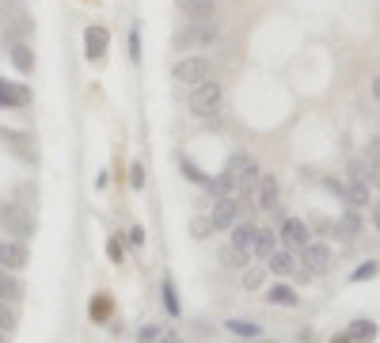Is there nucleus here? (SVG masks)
<instances>
[{
	"instance_id": "1",
	"label": "nucleus",
	"mask_w": 380,
	"mask_h": 343,
	"mask_svg": "<svg viewBox=\"0 0 380 343\" xmlns=\"http://www.w3.org/2000/svg\"><path fill=\"white\" fill-rule=\"evenodd\" d=\"M221 39V24L217 19H186L183 31H175L171 46L175 50H206Z\"/></svg>"
},
{
	"instance_id": "2",
	"label": "nucleus",
	"mask_w": 380,
	"mask_h": 343,
	"mask_svg": "<svg viewBox=\"0 0 380 343\" xmlns=\"http://www.w3.org/2000/svg\"><path fill=\"white\" fill-rule=\"evenodd\" d=\"M0 233H12V240L35 237V217L19 203H0Z\"/></svg>"
},
{
	"instance_id": "3",
	"label": "nucleus",
	"mask_w": 380,
	"mask_h": 343,
	"mask_svg": "<svg viewBox=\"0 0 380 343\" xmlns=\"http://www.w3.org/2000/svg\"><path fill=\"white\" fill-rule=\"evenodd\" d=\"M221 99H225L221 81H202L198 88H190V115H194V118H209L221 107Z\"/></svg>"
},
{
	"instance_id": "4",
	"label": "nucleus",
	"mask_w": 380,
	"mask_h": 343,
	"mask_svg": "<svg viewBox=\"0 0 380 343\" xmlns=\"http://www.w3.org/2000/svg\"><path fill=\"white\" fill-rule=\"evenodd\" d=\"M240 221V198L228 195V198H213V210H209V225H213V233H225Z\"/></svg>"
},
{
	"instance_id": "5",
	"label": "nucleus",
	"mask_w": 380,
	"mask_h": 343,
	"mask_svg": "<svg viewBox=\"0 0 380 343\" xmlns=\"http://www.w3.org/2000/svg\"><path fill=\"white\" fill-rule=\"evenodd\" d=\"M171 76L179 84H186V88H198L202 81H209V61L206 58H183L171 69Z\"/></svg>"
},
{
	"instance_id": "6",
	"label": "nucleus",
	"mask_w": 380,
	"mask_h": 343,
	"mask_svg": "<svg viewBox=\"0 0 380 343\" xmlns=\"http://www.w3.org/2000/svg\"><path fill=\"white\" fill-rule=\"evenodd\" d=\"M31 31H35V19H31L27 12H8L4 24H0V35H4L8 46H16V42H23Z\"/></svg>"
},
{
	"instance_id": "7",
	"label": "nucleus",
	"mask_w": 380,
	"mask_h": 343,
	"mask_svg": "<svg viewBox=\"0 0 380 343\" xmlns=\"http://www.w3.org/2000/svg\"><path fill=\"white\" fill-rule=\"evenodd\" d=\"M300 267H305L308 275H327V267H331V248L327 245H308L300 248Z\"/></svg>"
},
{
	"instance_id": "8",
	"label": "nucleus",
	"mask_w": 380,
	"mask_h": 343,
	"mask_svg": "<svg viewBox=\"0 0 380 343\" xmlns=\"http://www.w3.org/2000/svg\"><path fill=\"white\" fill-rule=\"evenodd\" d=\"M31 263V252L23 240H0V267H8V271H23Z\"/></svg>"
},
{
	"instance_id": "9",
	"label": "nucleus",
	"mask_w": 380,
	"mask_h": 343,
	"mask_svg": "<svg viewBox=\"0 0 380 343\" xmlns=\"http://www.w3.org/2000/svg\"><path fill=\"white\" fill-rule=\"evenodd\" d=\"M278 237H282L289 248H297V252H300V248L308 245V221H300V217H285V221H282V229H278Z\"/></svg>"
},
{
	"instance_id": "10",
	"label": "nucleus",
	"mask_w": 380,
	"mask_h": 343,
	"mask_svg": "<svg viewBox=\"0 0 380 343\" xmlns=\"http://www.w3.org/2000/svg\"><path fill=\"white\" fill-rule=\"evenodd\" d=\"M27 103H31V88L12 84V81H4V76H0V111H8V107H27Z\"/></svg>"
},
{
	"instance_id": "11",
	"label": "nucleus",
	"mask_w": 380,
	"mask_h": 343,
	"mask_svg": "<svg viewBox=\"0 0 380 343\" xmlns=\"http://www.w3.org/2000/svg\"><path fill=\"white\" fill-rule=\"evenodd\" d=\"M255 237H259V225H251V221H236V225H232V248H236L240 256H251Z\"/></svg>"
},
{
	"instance_id": "12",
	"label": "nucleus",
	"mask_w": 380,
	"mask_h": 343,
	"mask_svg": "<svg viewBox=\"0 0 380 343\" xmlns=\"http://www.w3.org/2000/svg\"><path fill=\"white\" fill-rule=\"evenodd\" d=\"M251 203L259 206V210H274V206H278V180H274V175H259Z\"/></svg>"
},
{
	"instance_id": "13",
	"label": "nucleus",
	"mask_w": 380,
	"mask_h": 343,
	"mask_svg": "<svg viewBox=\"0 0 380 343\" xmlns=\"http://www.w3.org/2000/svg\"><path fill=\"white\" fill-rule=\"evenodd\" d=\"M107 46H110V35H107V27H88L84 31V53L88 58H103L107 53Z\"/></svg>"
},
{
	"instance_id": "14",
	"label": "nucleus",
	"mask_w": 380,
	"mask_h": 343,
	"mask_svg": "<svg viewBox=\"0 0 380 343\" xmlns=\"http://www.w3.org/2000/svg\"><path fill=\"white\" fill-rule=\"evenodd\" d=\"M0 141H8V149L19 153L23 160H35V149H31V138H27V134H19V130L0 126Z\"/></svg>"
},
{
	"instance_id": "15",
	"label": "nucleus",
	"mask_w": 380,
	"mask_h": 343,
	"mask_svg": "<svg viewBox=\"0 0 380 343\" xmlns=\"http://www.w3.org/2000/svg\"><path fill=\"white\" fill-rule=\"evenodd\" d=\"M206 191L213 195V198H228V195H236V172L225 168L221 175H213V180L206 183Z\"/></svg>"
},
{
	"instance_id": "16",
	"label": "nucleus",
	"mask_w": 380,
	"mask_h": 343,
	"mask_svg": "<svg viewBox=\"0 0 380 343\" xmlns=\"http://www.w3.org/2000/svg\"><path fill=\"white\" fill-rule=\"evenodd\" d=\"M297 267H300V260L285 248H278L274 256L266 260V271H274V275H297Z\"/></svg>"
},
{
	"instance_id": "17",
	"label": "nucleus",
	"mask_w": 380,
	"mask_h": 343,
	"mask_svg": "<svg viewBox=\"0 0 380 343\" xmlns=\"http://www.w3.org/2000/svg\"><path fill=\"white\" fill-rule=\"evenodd\" d=\"M346 206H350V210L373 206V195H369V180H350V187H346Z\"/></svg>"
},
{
	"instance_id": "18",
	"label": "nucleus",
	"mask_w": 380,
	"mask_h": 343,
	"mask_svg": "<svg viewBox=\"0 0 380 343\" xmlns=\"http://www.w3.org/2000/svg\"><path fill=\"white\" fill-rule=\"evenodd\" d=\"M179 8L190 16V19H217V4L213 0H175Z\"/></svg>"
},
{
	"instance_id": "19",
	"label": "nucleus",
	"mask_w": 380,
	"mask_h": 343,
	"mask_svg": "<svg viewBox=\"0 0 380 343\" xmlns=\"http://www.w3.org/2000/svg\"><path fill=\"white\" fill-rule=\"evenodd\" d=\"M334 233H339V240H354L361 233V214H357V210H346V214L334 221Z\"/></svg>"
},
{
	"instance_id": "20",
	"label": "nucleus",
	"mask_w": 380,
	"mask_h": 343,
	"mask_svg": "<svg viewBox=\"0 0 380 343\" xmlns=\"http://www.w3.org/2000/svg\"><path fill=\"white\" fill-rule=\"evenodd\" d=\"M19 297H23V282L8 267H0V302H19Z\"/></svg>"
},
{
	"instance_id": "21",
	"label": "nucleus",
	"mask_w": 380,
	"mask_h": 343,
	"mask_svg": "<svg viewBox=\"0 0 380 343\" xmlns=\"http://www.w3.org/2000/svg\"><path fill=\"white\" fill-rule=\"evenodd\" d=\"M266 302H270V305H285V309H293V305L300 302V297H297V290H293L289 282H274L270 290H266Z\"/></svg>"
},
{
	"instance_id": "22",
	"label": "nucleus",
	"mask_w": 380,
	"mask_h": 343,
	"mask_svg": "<svg viewBox=\"0 0 380 343\" xmlns=\"http://www.w3.org/2000/svg\"><path fill=\"white\" fill-rule=\"evenodd\" d=\"M346 336H350L354 343H373V339H376V324H373L369 317H357V320H350Z\"/></svg>"
},
{
	"instance_id": "23",
	"label": "nucleus",
	"mask_w": 380,
	"mask_h": 343,
	"mask_svg": "<svg viewBox=\"0 0 380 343\" xmlns=\"http://www.w3.org/2000/svg\"><path fill=\"white\" fill-rule=\"evenodd\" d=\"M110 313H115V302H110V294H95L92 305H88V317H92L95 324H107Z\"/></svg>"
},
{
	"instance_id": "24",
	"label": "nucleus",
	"mask_w": 380,
	"mask_h": 343,
	"mask_svg": "<svg viewBox=\"0 0 380 343\" xmlns=\"http://www.w3.org/2000/svg\"><path fill=\"white\" fill-rule=\"evenodd\" d=\"M225 328L232 332V336H243V339H259V336H263V324H255V320H243V317L225 320Z\"/></svg>"
},
{
	"instance_id": "25",
	"label": "nucleus",
	"mask_w": 380,
	"mask_h": 343,
	"mask_svg": "<svg viewBox=\"0 0 380 343\" xmlns=\"http://www.w3.org/2000/svg\"><path fill=\"white\" fill-rule=\"evenodd\" d=\"M8 53H12V65H16L19 73H35V50H31L27 42H16Z\"/></svg>"
},
{
	"instance_id": "26",
	"label": "nucleus",
	"mask_w": 380,
	"mask_h": 343,
	"mask_svg": "<svg viewBox=\"0 0 380 343\" xmlns=\"http://www.w3.org/2000/svg\"><path fill=\"white\" fill-rule=\"evenodd\" d=\"M365 168H369V183L380 187V141L365 145Z\"/></svg>"
},
{
	"instance_id": "27",
	"label": "nucleus",
	"mask_w": 380,
	"mask_h": 343,
	"mask_svg": "<svg viewBox=\"0 0 380 343\" xmlns=\"http://www.w3.org/2000/svg\"><path fill=\"white\" fill-rule=\"evenodd\" d=\"M251 252H259L263 260H270L274 252H278V237L270 233V229H259V237H255V248Z\"/></svg>"
},
{
	"instance_id": "28",
	"label": "nucleus",
	"mask_w": 380,
	"mask_h": 343,
	"mask_svg": "<svg viewBox=\"0 0 380 343\" xmlns=\"http://www.w3.org/2000/svg\"><path fill=\"white\" fill-rule=\"evenodd\" d=\"M179 168H183V175H186L190 183H198V187H206V183H209V175H206L202 168H198L194 160H186V157H183V160H179Z\"/></svg>"
},
{
	"instance_id": "29",
	"label": "nucleus",
	"mask_w": 380,
	"mask_h": 343,
	"mask_svg": "<svg viewBox=\"0 0 380 343\" xmlns=\"http://www.w3.org/2000/svg\"><path fill=\"white\" fill-rule=\"evenodd\" d=\"M376 275H380V263H376V260H365L361 267H354L350 282H369V279H376Z\"/></svg>"
},
{
	"instance_id": "30",
	"label": "nucleus",
	"mask_w": 380,
	"mask_h": 343,
	"mask_svg": "<svg viewBox=\"0 0 380 343\" xmlns=\"http://www.w3.org/2000/svg\"><path fill=\"white\" fill-rule=\"evenodd\" d=\"M107 256H110V263H126V245H122V237H110L107 240Z\"/></svg>"
},
{
	"instance_id": "31",
	"label": "nucleus",
	"mask_w": 380,
	"mask_h": 343,
	"mask_svg": "<svg viewBox=\"0 0 380 343\" xmlns=\"http://www.w3.org/2000/svg\"><path fill=\"white\" fill-rule=\"evenodd\" d=\"M160 290H164V305H167V313L179 317V297H175V286H171V279H164Z\"/></svg>"
},
{
	"instance_id": "32",
	"label": "nucleus",
	"mask_w": 380,
	"mask_h": 343,
	"mask_svg": "<svg viewBox=\"0 0 380 343\" xmlns=\"http://www.w3.org/2000/svg\"><path fill=\"white\" fill-rule=\"evenodd\" d=\"M263 279H266V267H251L248 275H243V286H248V290H259Z\"/></svg>"
},
{
	"instance_id": "33",
	"label": "nucleus",
	"mask_w": 380,
	"mask_h": 343,
	"mask_svg": "<svg viewBox=\"0 0 380 343\" xmlns=\"http://www.w3.org/2000/svg\"><path fill=\"white\" fill-rule=\"evenodd\" d=\"M190 233H194L198 240H206L209 233H213V225H209V217H194V221H190Z\"/></svg>"
},
{
	"instance_id": "34",
	"label": "nucleus",
	"mask_w": 380,
	"mask_h": 343,
	"mask_svg": "<svg viewBox=\"0 0 380 343\" xmlns=\"http://www.w3.org/2000/svg\"><path fill=\"white\" fill-rule=\"evenodd\" d=\"M221 263H225V267H243V263H248V256H240L236 248H225V252H221Z\"/></svg>"
},
{
	"instance_id": "35",
	"label": "nucleus",
	"mask_w": 380,
	"mask_h": 343,
	"mask_svg": "<svg viewBox=\"0 0 380 343\" xmlns=\"http://www.w3.org/2000/svg\"><path fill=\"white\" fill-rule=\"evenodd\" d=\"M16 328V313L8 309V302H0V332H12Z\"/></svg>"
},
{
	"instance_id": "36",
	"label": "nucleus",
	"mask_w": 380,
	"mask_h": 343,
	"mask_svg": "<svg viewBox=\"0 0 380 343\" xmlns=\"http://www.w3.org/2000/svg\"><path fill=\"white\" fill-rule=\"evenodd\" d=\"M130 187H133V191H141V187H144V168H141V164H130Z\"/></svg>"
},
{
	"instance_id": "37",
	"label": "nucleus",
	"mask_w": 380,
	"mask_h": 343,
	"mask_svg": "<svg viewBox=\"0 0 380 343\" xmlns=\"http://www.w3.org/2000/svg\"><path fill=\"white\" fill-rule=\"evenodd\" d=\"M137 339H141V343H156V339H160V324H144V328L137 332Z\"/></svg>"
},
{
	"instance_id": "38",
	"label": "nucleus",
	"mask_w": 380,
	"mask_h": 343,
	"mask_svg": "<svg viewBox=\"0 0 380 343\" xmlns=\"http://www.w3.org/2000/svg\"><path fill=\"white\" fill-rule=\"evenodd\" d=\"M130 58H133V61L141 58V35H137V27L130 31Z\"/></svg>"
},
{
	"instance_id": "39",
	"label": "nucleus",
	"mask_w": 380,
	"mask_h": 343,
	"mask_svg": "<svg viewBox=\"0 0 380 343\" xmlns=\"http://www.w3.org/2000/svg\"><path fill=\"white\" fill-rule=\"evenodd\" d=\"M323 187H327V191H331L334 198H342V203H346V187H342L339 180H323Z\"/></svg>"
},
{
	"instance_id": "40",
	"label": "nucleus",
	"mask_w": 380,
	"mask_h": 343,
	"mask_svg": "<svg viewBox=\"0 0 380 343\" xmlns=\"http://www.w3.org/2000/svg\"><path fill=\"white\" fill-rule=\"evenodd\" d=\"M130 245H133V248H141V245H144V229H141V225H133V229H130Z\"/></svg>"
},
{
	"instance_id": "41",
	"label": "nucleus",
	"mask_w": 380,
	"mask_h": 343,
	"mask_svg": "<svg viewBox=\"0 0 380 343\" xmlns=\"http://www.w3.org/2000/svg\"><path fill=\"white\" fill-rule=\"evenodd\" d=\"M19 4H23V0H0V16H8V12H19Z\"/></svg>"
},
{
	"instance_id": "42",
	"label": "nucleus",
	"mask_w": 380,
	"mask_h": 343,
	"mask_svg": "<svg viewBox=\"0 0 380 343\" xmlns=\"http://www.w3.org/2000/svg\"><path fill=\"white\" fill-rule=\"evenodd\" d=\"M373 225L380 229V198H376V203H373Z\"/></svg>"
},
{
	"instance_id": "43",
	"label": "nucleus",
	"mask_w": 380,
	"mask_h": 343,
	"mask_svg": "<svg viewBox=\"0 0 380 343\" xmlns=\"http://www.w3.org/2000/svg\"><path fill=\"white\" fill-rule=\"evenodd\" d=\"M331 343H354V339L346 336V332H339V336H331Z\"/></svg>"
},
{
	"instance_id": "44",
	"label": "nucleus",
	"mask_w": 380,
	"mask_h": 343,
	"mask_svg": "<svg viewBox=\"0 0 380 343\" xmlns=\"http://www.w3.org/2000/svg\"><path fill=\"white\" fill-rule=\"evenodd\" d=\"M373 96H376V103H380V76L373 81Z\"/></svg>"
},
{
	"instance_id": "45",
	"label": "nucleus",
	"mask_w": 380,
	"mask_h": 343,
	"mask_svg": "<svg viewBox=\"0 0 380 343\" xmlns=\"http://www.w3.org/2000/svg\"><path fill=\"white\" fill-rule=\"evenodd\" d=\"M160 343H179V339H175V336H164V339H160Z\"/></svg>"
},
{
	"instance_id": "46",
	"label": "nucleus",
	"mask_w": 380,
	"mask_h": 343,
	"mask_svg": "<svg viewBox=\"0 0 380 343\" xmlns=\"http://www.w3.org/2000/svg\"><path fill=\"white\" fill-rule=\"evenodd\" d=\"M0 343H4V332H0Z\"/></svg>"
},
{
	"instance_id": "47",
	"label": "nucleus",
	"mask_w": 380,
	"mask_h": 343,
	"mask_svg": "<svg viewBox=\"0 0 380 343\" xmlns=\"http://www.w3.org/2000/svg\"><path fill=\"white\" fill-rule=\"evenodd\" d=\"M376 141H380V138H376Z\"/></svg>"
}]
</instances>
